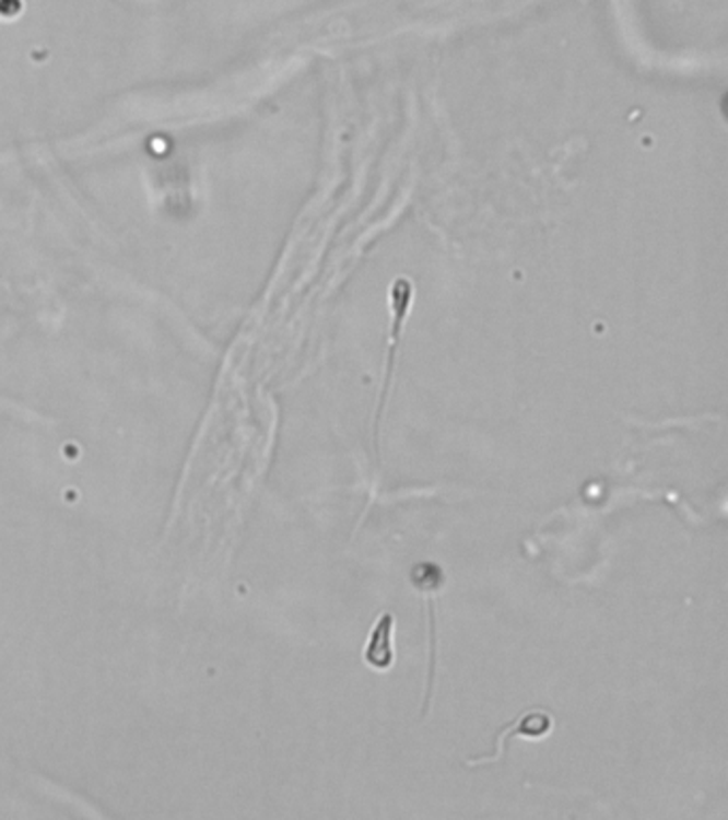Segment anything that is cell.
<instances>
[{
  "mask_svg": "<svg viewBox=\"0 0 728 820\" xmlns=\"http://www.w3.org/2000/svg\"><path fill=\"white\" fill-rule=\"evenodd\" d=\"M391 629H394V618L391 613H383L380 620L374 626V633L365 643L364 658L365 663L378 671H385L394 663V643H391Z\"/></svg>",
  "mask_w": 728,
  "mask_h": 820,
  "instance_id": "obj_1",
  "label": "cell"
},
{
  "mask_svg": "<svg viewBox=\"0 0 728 820\" xmlns=\"http://www.w3.org/2000/svg\"><path fill=\"white\" fill-rule=\"evenodd\" d=\"M551 725H553V721H551V716L547 712H532V714L521 716L515 725H510L508 729L502 733L501 739H498V752H496V757H492L488 761H496L501 757L502 750H504L502 741L506 737H513V735H524V737H532V739L545 737L547 733L551 730Z\"/></svg>",
  "mask_w": 728,
  "mask_h": 820,
  "instance_id": "obj_2",
  "label": "cell"
}]
</instances>
